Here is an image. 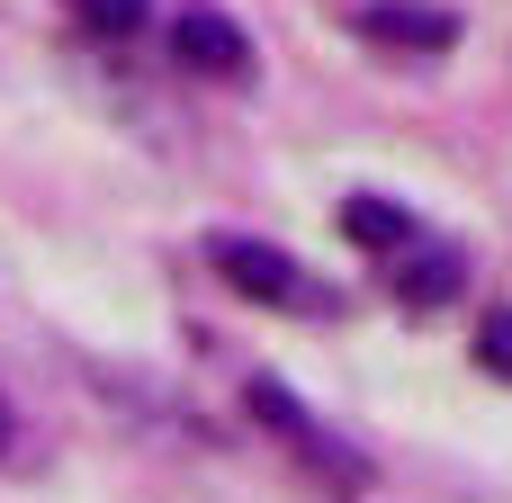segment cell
Returning a JSON list of instances; mask_svg holds the SVG:
<instances>
[{
    "mask_svg": "<svg viewBox=\"0 0 512 503\" xmlns=\"http://www.w3.org/2000/svg\"><path fill=\"white\" fill-rule=\"evenodd\" d=\"M243 396H252V414H261V423H270L279 441H297V450H306L315 468H333L342 486H360V477H369V468H360V459H351V450H342V441H333V432H324V423H315V414H306V405H297V396H288L279 378H252Z\"/></svg>",
    "mask_w": 512,
    "mask_h": 503,
    "instance_id": "7a4b0ae2",
    "label": "cell"
},
{
    "mask_svg": "<svg viewBox=\"0 0 512 503\" xmlns=\"http://www.w3.org/2000/svg\"><path fill=\"white\" fill-rule=\"evenodd\" d=\"M72 9H81L90 36H126V27H144V0H72Z\"/></svg>",
    "mask_w": 512,
    "mask_h": 503,
    "instance_id": "52a82bcc",
    "label": "cell"
},
{
    "mask_svg": "<svg viewBox=\"0 0 512 503\" xmlns=\"http://www.w3.org/2000/svg\"><path fill=\"white\" fill-rule=\"evenodd\" d=\"M387 279H396L405 306H450V297H459V252H441V243H405Z\"/></svg>",
    "mask_w": 512,
    "mask_h": 503,
    "instance_id": "5b68a950",
    "label": "cell"
},
{
    "mask_svg": "<svg viewBox=\"0 0 512 503\" xmlns=\"http://www.w3.org/2000/svg\"><path fill=\"white\" fill-rule=\"evenodd\" d=\"M171 54H180L189 72H243V63H252L243 27L216 18V9H180V18H171Z\"/></svg>",
    "mask_w": 512,
    "mask_h": 503,
    "instance_id": "277c9868",
    "label": "cell"
},
{
    "mask_svg": "<svg viewBox=\"0 0 512 503\" xmlns=\"http://www.w3.org/2000/svg\"><path fill=\"white\" fill-rule=\"evenodd\" d=\"M360 36H369V45H414V54H441V45L459 36V18H450V9H423V0H369V9H360Z\"/></svg>",
    "mask_w": 512,
    "mask_h": 503,
    "instance_id": "3957f363",
    "label": "cell"
},
{
    "mask_svg": "<svg viewBox=\"0 0 512 503\" xmlns=\"http://www.w3.org/2000/svg\"><path fill=\"white\" fill-rule=\"evenodd\" d=\"M216 270H225V288H234V297H252V306H315L306 270H297L279 243H252V234H216Z\"/></svg>",
    "mask_w": 512,
    "mask_h": 503,
    "instance_id": "6da1fadb",
    "label": "cell"
},
{
    "mask_svg": "<svg viewBox=\"0 0 512 503\" xmlns=\"http://www.w3.org/2000/svg\"><path fill=\"white\" fill-rule=\"evenodd\" d=\"M342 225H351V243H369V252H387V261L414 243V216H405V207H387V198H351V207H342Z\"/></svg>",
    "mask_w": 512,
    "mask_h": 503,
    "instance_id": "8992f818",
    "label": "cell"
},
{
    "mask_svg": "<svg viewBox=\"0 0 512 503\" xmlns=\"http://www.w3.org/2000/svg\"><path fill=\"white\" fill-rule=\"evenodd\" d=\"M477 360H486L495 378H512V306H504V315H486V324H477Z\"/></svg>",
    "mask_w": 512,
    "mask_h": 503,
    "instance_id": "ba28073f",
    "label": "cell"
}]
</instances>
